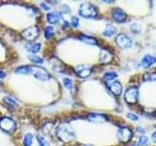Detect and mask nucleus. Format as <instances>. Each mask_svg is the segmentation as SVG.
I'll return each mask as SVG.
<instances>
[{"label":"nucleus","mask_w":156,"mask_h":146,"mask_svg":"<svg viewBox=\"0 0 156 146\" xmlns=\"http://www.w3.org/2000/svg\"><path fill=\"white\" fill-rule=\"evenodd\" d=\"M57 135L63 142H69L74 138V133L66 125H61L57 130Z\"/></svg>","instance_id":"obj_1"},{"label":"nucleus","mask_w":156,"mask_h":146,"mask_svg":"<svg viewBox=\"0 0 156 146\" xmlns=\"http://www.w3.org/2000/svg\"><path fill=\"white\" fill-rule=\"evenodd\" d=\"M97 9L91 3H83L79 8V15L86 19H94L97 17Z\"/></svg>","instance_id":"obj_2"},{"label":"nucleus","mask_w":156,"mask_h":146,"mask_svg":"<svg viewBox=\"0 0 156 146\" xmlns=\"http://www.w3.org/2000/svg\"><path fill=\"white\" fill-rule=\"evenodd\" d=\"M125 101L129 104L136 103L139 99V89L136 87H131L125 92Z\"/></svg>","instance_id":"obj_3"},{"label":"nucleus","mask_w":156,"mask_h":146,"mask_svg":"<svg viewBox=\"0 0 156 146\" xmlns=\"http://www.w3.org/2000/svg\"><path fill=\"white\" fill-rule=\"evenodd\" d=\"M115 41L117 46H119L121 49H128L133 46V40L130 37L125 35L124 33H120L119 35H117Z\"/></svg>","instance_id":"obj_4"},{"label":"nucleus","mask_w":156,"mask_h":146,"mask_svg":"<svg viewBox=\"0 0 156 146\" xmlns=\"http://www.w3.org/2000/svg\"><path fill=\"white\" fill-rule=\"evenodd\" d=\"M32 74L36 79L40 81H47L50 79V74L45 68L40 66H32Z\"/></svg>","instance_id":"obj_5"},{"label":"nucleus","mask_w":156,"mask_h":146,"mask_svg":"<svg viewBox=\"0 0 156 146\" xmlns=\"http://www.w3.org/2000/svg\"><path fill=\"white\" fill-rule=\"evenodd\" d=\"M117 135H118V138L121 142H129V141L133 137V133L132 130L127 128V127H122L119 128L118 131H117Z\"/></svg>","instance_id":"obj_6"},{"label":"nucleus","mask_w":156,"mask_h":146,"mask_svg":"<svg viewBox=\"0 0 156 146\" xmlns=\"http://www.w3.org/2000/svg\"><path fill=\"white\" fill-rule=\"evenodd\" d=\"M0 128H1L4 131L10 134V133H12V131H14L15 129H16V123H15L12 119L5 117V118H2L0 120Z\"/></svg>","instance_id":"obj_7"},{"label":"nucleus","mask_w":156,"mask_h":146,"mask_svg":"<svg viewBox=\"0 0 156 146\" xmlns=\"http://www.w3.org/2000/svg\"><path fill=\"white\" fill-rule=\"evenodd\" d=\"M22 34L24 39H27L28 41H33L38 37L39 30L36 26H31V27L27 28L26 30H23L22 32Z\"/></svg>","instance_id":"obj_8"},{"label":"nucleus","mask_w":156,"mask_h":146,"mask_svg":"<svg viewBox=\"0 0 156 146\" xmlns=\"http://www.w3.org/2000/svg\"><path fill=\"white\" fill-rule=\"evenodd\" d=\"M106 86L115 96H120L122 94V85L118 81H107Z\"/></svg>","instance_id":"obj_9"},{"label":"nucleus","mask_w":156,"mask_h":146,"mask_svg":"<svg viewBox=\"0 0 156 146\" xmlns=\"http://www.w3.org/2000/svg\"><path fill=\"white\" fill-rule=\"evenodd\" d=\"M75 72L79 77L85 78V77H88L92 73V67L89 65H78L75 68Z\"/></svg>","instance_id":"obj_10"},{"label":"nucleus","mask_w":156,"mask_h":146,"mask_svg":"<svg viewBox=\"0 0 156 146\" xmlns=\"http://www.w3.org/2000/svg\"><path fill=\"white\" fill-rule=\"evenodd\" d=\"M112 17H113V19H115L116 22L123 23V22L126 21L127 15H126V13L122 9H120V8H114L113 10H112Z\"/></svg>","instance_id":"obj_11"},{"label":"nucleus","mask_w":156,"mask_h":146,"mask_svg":"<svg viewBox=\"0 0 156 146\" xmlns=\"http://www.w3.org/2000/svg\"><path fill=\"white\" fill-rule=\"evenodd\" d=\"M156 62V57L153 56H150V55H146L144 56L143 58H141V65H143L144 68H149L151 65H153L154 63Z\"/></svg>","instance_id":"obj_12"},{"label":"nucleus","mask_w":156,"mask_h":146,"mask_svg":"<svg viewBox=\"0 0 156 146\" xmlns=\"http://www.w3.org/2000/svg\"><path fill=\"white\" fill-rule=\"evenodd\" d=\"M112 60V55L109 51L105 50V49H102L100 53V61L101 63H108Z\"/></svg>","instance_id":"obj_13"},{"label":"nucleus","mask_w":156,"mask_h":146,"mask_svg":"<svg viewBox=\"0 0 156 146\" xmlns=\"http://www.w3.org/2000/svg\"><path fill=\"white\" fill-rule=\"evenodd\" d=\"M78 39H79L80 41L84 42L85 44H88V45H93L95 46L97 45V39L94 38V37H91V36H88V35H84V34H81L80 36H78Z\"/></svg>","instance_id":"obj_14"},{"label":"nucleus","mask_w":156,"mask_h":146,"mask_svg":"<svg viewBox=\"0 0 156 146\" xmlns=\"http://www.w3.org/2000/svg\"><path fill=\"white\" fill-rule=\"evenodd\" d=\"M88 118L94 122H105L107 121V117L100 113H90L88 115Z\"/></svg>","instance_id":"obj_15"},{"label":"nucleus","mask_w":156,"mask_h":146,"mask_svg":"<svg viewBox=\"0 0 156 146\" xmlns=\"http://www.w3.org/2000/svg\"><path fill=\"white\" fill-rule=\"evenodd\" d=\"M115 33H116V27L114 26H112V24H107L105 28L104 29V31H102V35L105 37H110Z\"/></svg>","instance_id":"obj_16"},{"label":"nucleus","mask_w":156,"mask_h":146,"mask_svg":"<svg viewBox=\"0 0 156 146\" xmlns=\"http://www.w3.org/2000/svg\"><path fill=\"white\" fill-rule=\"evenodd\" d=\"M26 49L30 53H37L41 49L40 43H27L26 45Z\"/></svg>","instance_id":"obj_17"},{"label":"nucleus","mask_w":156,"mask_h":146,"mask_svg":"<svg viewBox=\"0 0 156 146\" xmlns=\"http://www.w3.org/2000/svg\"><path fill=\"white\" fill-rule=\"evenodd\" d=\"M15 72L19 73V74H30V73H32V66H28V65L19 66L18 68L15 69Z\"/></svg>","instance_id":"obj_18"},{"label":"nucleus","mask_w":156,"mask_h":146,"mask_svg":"<svg viewBox=\"0 0 156 146\" xmlns=\"http://www.w3.org/2000/svg\"><path fill=\"white\" fill-rule=\"evenodd\" d=\"M47 21L54 24V23H57L60 21V15L56 12H51V13H48L47 14Z\"/></svg>","instance_id":"obj_19"},{"label":"nucleus","mask_w":156,"mask_h":146,"mask_svg":"<svg viewBox=\"0 0 156 146\" xmlns=\"http://www.w3.org/2000/svg\"><path fill=\"white\" fill-rule=\"evenodd\" d=\"M3 101L7 104V106L9 107V108H12V109L16 108L17 105H18L16 100H15L13 97H10V96H5L3 99Z\"/></svg>","instance_id":"obj_20"},{"label":"nucleus","mask_w":156,"mask_h":146,"mask_svg":"<svg viewBox=\"0 0 156 146\" xmlns=\"http://www.w3.org/2000/svg\"><path fill=\"white\" fill-rule=\"evenodd\" d=\"M143 80L144 82H153V81H156V72L145 73V74L143 76Z\"/></svg>","instance_id":"obj_21"},{"label":"nucleus","mask_w":156,"mask_h":146,"mask_svg":"<svg viewBox=\"0 0 156 146\" xmlns=\"http://www.w3.org/2000/svg\"><path fill=\"white\" fill-rule=\"evenodd\" d=\"M33 140V135L31 134H27L23 137V146H31Z\"/></svg>","instance_id":"obj_22"},{"label":"nucleus","mask_w":156,"mask_h":146,"mask_svg":"<svg viewBox=\"0 0 156 146\" xmlns=\"http://www.w3.org/2000/svg\"><path fill=\"white\" fill-rule=\"evenodd\" d=\"M117 77V73L114 72V71H108L106 72L105 74L104 75V79L105 81H112L113 79H115V78Z\"/></svg>","instance_id":"obj_23"},{"label":"nucleus","mask_w":156,"mask_h":146,"mask_svg":"<svg viewBox=\"0 0 156 146\" xmlns=\"http://www.w3.org/2000/svg\"><path fill=\"white\" fill-rule=\"evenodd\" d=\"M44 35L46 39H50L54 35V28L52 26H46L45 30H44Z\"/></svg>","instance_id":"obj_24"},{"label":"nucleus","mask_w":156,"mask_h":146,"mask_svg":"<svg viewBox=\"0 0 156 146\" xmlns=\"http://www.w3.org/2000/svg\"><path fill=\"white\" fill-rule=\"evenodd\" d=\"M37 141L39 143V146H50L49 142L43 137L42 135H37Z\"/></svg>","instance_id":"obj_25"},{"label":"nucleus","mask_w":156,"mask_h":146,"mask_svg":"<svg viewBox=\"0 0 156 146\" xmlns=\"http://www.w3.org/2000/svg\"><path fill=\"white\" fill-rule=\"evenodd\" d=\"M131 30L133 33H140L141 30V27H140V24L139 23H133L131 24Z\"/></svg>","instance_id":"obj_26"},{"label":"nucleus","mask_w":156,"mask_h":146,"mask_svg":"<svg viewBox=\"0 0 156 146\" xmlns=\"http://www.w3.org/2000/svg\"><path fill=\"white\" fill-rule=\"evenodd\" d=\"M62 83L66 89H68V90L72 89V81L69 79V78H65V79L62 80Z\"/></svg>","instance_id":"obj_27"},{"label":"nucleus","mask_w":156,"mask_h":146,"mask_svg":"<svg viewBox=\"0 0 156 146\" xmlns=\"http://www.w3.org/2000/svg\"><path fill=\"white\" fill-rule=\"evenodd\" d=\"M28 58H29V61L34 62V63H43V60H42V58L37 57V56H29Z\"/></svg>","instance_id":"obj_28"},{"label":"nucleus","mask_w":156,"mask_h":146,"mask_svg":"<svg viewBox=\"0 0 156 146\" xmlns=\"http://www.w3.org/2000/svg\"><path fill=\"white\" fill-rule=\"evenodd\" d=\"M148 142V138H147V136H145V135H141L140 139H139V145L140 146H144V145H146Z\"/></svg>","instance_id":"obj_29"},{"label":"nucleus","mask_w":156,"mask_h":146,"mask_svg":"<svg viewBox=\"0 0 156 146\" xmlns=\"http://www.w3.org/2000/svg\"><path fill=\"white\" fill-rule=\"evenodd\" d=\"M126 116H127V118L132 120V121H138L139 120V117L136 116L135 113H131V112H130V113H127Z\"/></svg>","instance_id":"obj_30"},{"label":"nucleus","mask_w":156,"mask_h":146,"mask_svg":"<svg viewBox=\"0 0 156 146\" xmlns=\"http://www.w3.org/2000/svg\"><path fill=\"white\" fill-rule=\"evenodd\" d=\"M78 24H79V19L77 17H72L71 18V26L73 27H77Z\"/></svg>","instance_id":"obj_31"},{"label":"nucleus","mask_w":156,"mask_h":146,"mask_svg":"<svg viewBox=\"0 0 156 146\" xmlns=\"http://www.w3.org/2000/svg\"><path fill=\"white\" fill-rule=\"evenodd\" d=\"M40 6L45 10V11H49V10H50V6H49V5H47L46 3H44V2H42L41 4H40Z\"/></svg>","instance_id":"obj_32"},{"label":"nucleus","mask_w":156,"mask_h":146,"mask_svg":"<svg viewBox=\"0 0 156 146\" xmlns=\"http://www.w3.org/2000/svg\"><path fill=\"white\" fill-rule=\"evenodd\" d=\"M151 139H152V141L154 143H156V130L153 131L152 134H151Z\"/></svg>","instance_id":"obj_33"},{"label":"nucleus","mask_w":156,"mask_h":146,"mask_svg":"<svg viewBox=\"0 0 156 146\" xmlns=\"http://www.w3.org/2000/svg\"><path fill=\"white\" fill-rule=\"evenodd\" d=\"M5 72L4 71H2V70H0V79H2V78H4L5 77Z\"/></svg>","instance_id":"obj_34"},{"label":"nucleus","mask_w":156,"mask_h":146,"mask_svg":"<svg viewBox=\"0 0 156 146\" xmlns=\"http://www.w3.org/2000/svg\"><path fill=\"white\" fill-rule=\"evenodd\" d=\"M138 130H139V131H143V133L144 131V130H141V128H138Z\"/></svg>","instance_id":"obj_35"},{"label":"nucleus","mask_w":156,"mask_h":146,"mask_svg":"<svg viewBox=\"0 0 156 146\" xmlns=\"http://www.w3.org/2000/svg\"><path fill=\"white\" fill-rule=\"evenodd\" d=\"M83 146H93V145H90V144H89V145H87V144H86V145H83Z\"/></svg>","instance_id":"obj_36"}]
</instances>
